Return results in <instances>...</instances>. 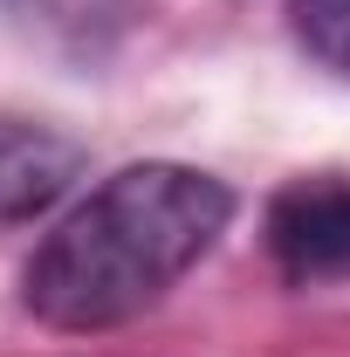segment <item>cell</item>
<instances>
[{
  "label": "cell",
  "instance_id": "6da1fadb",
  "mask_svg": "<svg viewBox=\"0 0 350 357\" xmlns=\"http://www.w3.org/2000/svg\"><path fill=\"white\" fill-rule=\"evenodd\" d=\"M227 220H234L227 178L172 158L124 165L42 234L21 296L48 330H117L165 303L178 275L213 255Z\"/></svg>",
  "mask_w": 350,
  "mask_h": 357
},
{
  "label": "cell",
  "instance_id": "7a4b0ae2",
  "mask_svg": "<svg viewBox=\"0 0 350 357\" xmlns=\"http://www.w3.org/2000/svg\"><path fill=\"white\" fill-rule=\"evenodd\" d=\"M268 248L296 282L350 275V185L344 178H303L268 206Z\"/></svg>",
  "mask_w": 350,
  "mask_h": 357
},
{
  "label": "cell",
  "instance_id": "3957f363",
  "mask_svg": "<svg viewBox=\"0 0 350 357\" xmlns=\"http://www.w3.org/2000/svg\"><path fill=\"white\" fill-rule=\"evenodd\" d=\"M83 151L42 124H0V220H28L76 178Z\"/></svg>",
  "mask_w": 350,
  "mask_h": 357
},
{
  "label": "cell",
  "instance_id": "277c9868",
  "mask_svg": "<svg viewBox=\"0 0 350 357\" xmlns=\"http://www.w3.org/2000/svg\"><path fill=\"white\" fill-rule=\"evenodd\" d=\"M296 42L337 83H350V0H296Z\"/></svg>",
  "mask_w": 350,
  "mask_h": 357
},
{
  "label": "cell",
  "instance_id": "5b68a950",
  "mask_svg": "<svg viewBox=\"0 0 350 357\" xmlns=\"http://www.w3.org/2000/svg\"><path fill=\"white\" fill-rule=\"evenodd\" d=\"M28 7H42L55 21H89V14H110L117 0H28Z\"/></svg>",
  "mask_w": 350,
  "mask_h": 357
}]
</instances>
